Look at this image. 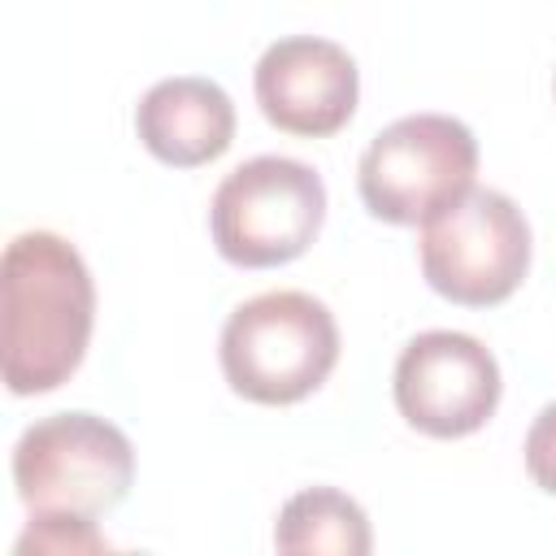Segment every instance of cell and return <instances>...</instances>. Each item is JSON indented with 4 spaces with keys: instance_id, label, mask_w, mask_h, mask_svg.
<instances>
[{
    "instance_id": "cell-1",
    "label": "cell",
    "mask_w": 556,
    "mask_h": 556,
    "mask_svg": "<svg viewBox=\"0 0 556 556\" xmlns=\"http://www.w3.org/2000/svg\"><path fill=\"white\" fill-rule=\"evenodd\" d=\"M0 365L13 395H48L83 365L96 282L83 252L52 230H22L0 256Z\"/></svg>"
},
{
    "instance_id": "cell-2",
    "label": "cell",
    "mask_w": 556,
    "mask_h": 556,
    "mask_svg": "<svg viewBox=\"0 0 556 556\" xmlns=\"http://www.w3.org/2000/svg\"><path fill=\"white\" fill-rule=\"evenodd\" d=\"M217 356L235 395L282 408L330 378L339 365V326L308 291H265L226 317Z\"/></svg>"
},
{
    "instance_id": "cell-3",
    "label": "cell",
    "mask_w": 556,
    "mask_h": 556,
    "mask_svg": "<svg viewBox=\"0 0 556 556\" xmlns=\"http://www.w3.org/2000/svg\"><path fill=\"white\" fill-rule=\"evenodd\" d=\"M135 482L130 439L96 413H52L13 443V486L30 517H100Z\"/></svg>"
},
{
    "instance_id": "cell-4",
    "label": "cell",
    "mask_w": 556,
    "mask_h": 556,
    "mask_svg": "<svg viewBox=\"0 0 556 556\" xmlns=\"http://www.w3.org/2000/svg\"><path fill=\"white\" fill-rule=\"evenodd\" d=\"M326 222V182L291 156H252L235 165L208 204V230L222 261L274 269L308 252Z\"/></svg>"
},
{
    "instance_id": "cell-5",
    "label": "cell",
    "mask_w": 556,
    "mask_h": 556,
    "mask_svg": "<svg viewBox=\"0 0 556 556\" xmlns=\"http://www.w3.org/2000/svg\"><path fill=\"white\" fill-rule=\"evenodd\" d=\"M478 174V139L447 113H408L374 135L356 165L361 204L387 226H426Z\"/></svg>"
},
{
    "instance_id": "cell-6",
    "label": "cell",
    "mask_w": 556,
    "mask_h": 556,
    "mask_svg": "<svg viewBox=\"0 0 556 556\" xmlns=\"http://www.w3.org/2000/svg\"><path fill=\"white\" fill-rule=\"evenodd\" d=\"M421 274L430 291L465 308L504 304L530 269V222L491 187H469L421 226Z\"/></svg>"
},
{
    "instance_id": "cell-7",
    "label": "cell",
    "mask_w": 556,
    "mask_h": 556,
    "mask_svg": "<svg viewBox=\"0 0 556 556\" xmlns=\"http://www.w3.org/2000/svg\"><path fill=\"white\" fill-rule=\"evenodd\" d=\"M395 408L430 439H465L500 408V365L491 348L465 330H421L395 361Z\"/></svg>"
},
{
    "instance_id": "cell-8",
    "label": "cell",
    "mask_w": 556,
    "mask_h": 556,
    "mask_svg": "<svg viewBox=\"0 0 556 556\" xmlns=\"http://www.w3.org/2000/svg\"><path fill=\"white\" fill-rule=\"evenodd\" d=\"M252 91L269 126L300 139L339 135L361 100L356 61L317 35H287L269 43L252 70Z\"/></svg>"
},
{
    "instance_id": "cell-9",
    "label": "cell",
    "mask_w": 556,
    "mask_h": 556,
    "mask_svg": "<svg viewBox=\"0 0 556 556\" xmlns=\"http://www.w3.org/2000/svg\"><path fill=\"white\" fill-rule=\"evenodd\" d=\"M139 143L174 169H195L217 161L235 139V104L213 78L178 74L143 91L135 109Z\"/></svg>"
},
{
    "instance_id": "cell-10",
    "label": "cell",
    "mask_w": 556,
    "mask_h": 556,
    "mask_svg": "<svg viewBox=\"0 0 556 556\" xmlns=\"http://www.w3.org/2000/svg\"><path fill=\"white\" fill-rule=\"evenodd\" d=\"M274 547L287 556H365L374 547L365 508L334 486L295 491L274 526Z\"/></svg>"
},
{
    "instance_id": "cell-11",
    "label": "cell",
    "mask_w": 556,
    "mask_h": 556,
    "mask_svg": "<svg viewBox=\"0 0 556 556\" xmlns=\"http://www.w3.org/2000/svg\"><path fill=\"white\" fill-rule=\"evenodd\" d=\"M113 543L96 530L91 517H30L22 539H17V556H91V552H109Z\"/></svg>"
},
{
    "instance_id": "cell-12",
    "label": "cell",
    "mask_w": 556,
    "mask_h": 556,
    "mask_svg": "<svg viewBox=\"0 0 556 556\" xmlns=\"http://www.w3.org/2000/svg\"><path fill=\"white\" fill-rule=\"evenodd\" d=\"M526 473L534 478L539 491L556 495V400L539 408V417L526 430Z\"/></svg>"
}]
</instances>
